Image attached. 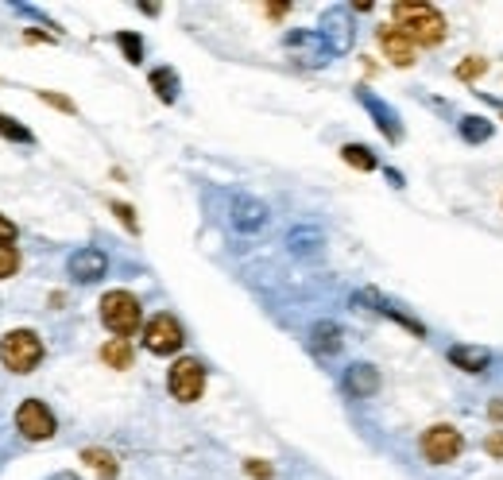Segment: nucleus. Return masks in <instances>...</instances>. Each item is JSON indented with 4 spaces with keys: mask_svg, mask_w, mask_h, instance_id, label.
<instances>
[{
    "mask_svg": "<svg viewBox=\"0 0 503 480\" xmlns=\"http://www.w3.org/2000/svg\"><path fill=\"white\" fill-rule=\"evenodd\" d=\"M341 159H345L349 167H357V170H376V155L368 152L364 144H345L341 147Z\"/></svg>",
    "mask_w": 503,
    "mask_h": 480,
    "instance_id": "21",
    "label": "nucleus"
},
{
    "mask_svg": "<svg viewBox=\"0 0 503 480\" xmlns=\"http://www.w3.org/2000/svg\"><path fill=\"white\" fill-rule=\"evenodd\" d=\"M108 209L120 217V225H125L128 232H140V221H136V209H132L128 202H108Z\"/></svg>",
    "mask_w": 503,
    "mask_h": 480,
    "instance_id": "25",
    "label": "nucleus"
},
{
    "mask_svg": "<svg viewBox=\"0 0 503 480\" xmlns=\"http://www.w3.org/2000/svg\"><path fill=\"white\" fill-rule=\"evenodd\" d=\"M484 449L492 453V458H499V461H503V434H492V438H488V441H484Z\"/></svg>",
    "mask_w": 503,
    "mask_h": 480,
    "instance_id": "30",
    "label": "nucleus"
},
{
    "mask_svg": "<svg viewBox=\"0 0 503 480\" xmlns=\"http://www.w3.org/2000/svg\"><path fill=\"white\" fill-rule=\"evenodd\" d=\"M117 47H120V51H125V58H128V63H143V39H140V35L120 31V35H117Z\"/></svg>",
    "mask_w": 503,
    "mask_h": 480,
    "instance_id": "24",
    "label": "nucleus"
},
{
    "mask_svg": "<svg viewBox=\"0 0 503 480\" xmlns=\"http://www.w3.org/2000/svg\"><path fill=\"white\" fill-rule=\"evenodd\" d=\"M101 361L108 368H128L132 364V345L125 337H113V341H105L101 345Z\"/></svg>",
    "mask_w": 503,
    "mask_h": 480,
    "instance_id": "20",
    "label": "nucleus"
},
{
    "mask_svg": "<svg viewBox=\"0 0 503 480\" xmlns=\"http://www.w3.org/2000/svg\"><path fill=\"white\" fill-rule=\"evenodd\" d=\"M376 39H379V51H384L395 66L407 70V66L414 63V43H411L399 28H391V23H387V28H379V31H376Z\"/></svg>",
    "mask_w": 503,
    "mask_h": 480,
    "instance_id": "13",
    "label": "nucleus"
},
{
    "mask_svg": "<svg viewBox=\"0 0 503 480\" xmlns=\"http://www.w3.org/2000/svg\"><path fill=\"white\" fill-rule=\"evenodd\" d=\"M322 244H325V237H322V229H314V225H302V229H294L287 237L291 256H314Z\"/></svg>",
    "mask_w": 503,
    "mask_h": 480,
    "instance_id": "17",
    "label": "nucleus"
},
{
    "mask_svg": "<svg viewBox=\"0 0 503 480\" xmlns=\"http://www.w3.org/2000/svg\"><path fill=\"white\" fill-rule=\"evenodd\" d=\"M182 326H178V318L175 314H155L152 322L143 326V349L147 353H155V356H170V353H178L182 349Z\"/></svg>",
    "mask_w": 503,
    "mask_h": 480,
    "instance_id": "7",
    "label": "nucleus"
},
{
    "mask_svg": "<svg viewBox=\"0 0 503 480\" xmlns=\"http://www.w3.org/2000/svg\"><path fill=\"white\" fill-rule=\"evenodd\" d=\"M391 16H395V28L414 47H438L446 39V16L434 4H426V0H403V4L391 8Z\"/></svg>",
    "mask_w": 503,
    "mask_h": 480,
    "instance_id": "1",
    "label": "nucleus"
},
{
    "mask_svg": "<svg viewBox=\"0 0 503 480\" xmlns=\"http://www.w3.org/2000/svg\"><path fill=\"white\" fill-rule=\"evenodd\" d=\"M492 418H503V403H492Z\"/></svg>",
    "mask_w": 503,
    "mask_h": 480,
    "instance_id": "34",
    "label": "nucleus"
},
{
    "mask_svg": "<svg viewBox=\"0 0 503 480\" xmlns=\"http://www.w3.org/2000/svg\"><path fill=\"white\" fill-rule=\"evenodd\" d=\"M16 237H20V229L12 225V221H8L4 214H0V244H12V240H16Z\"/></svg>",
    "mask_w": 503,
    "mask_h": 480,
    "instance_id": "28",
    "label": "nucleus"
},
{
    "mask_svg": "<svg viewBox=\"0 0 503 480\" xmlns=\"http://www.w3.org/2000/svg\"><path fill=\"white\" fill-rule=\"evenodd\" d=\"M51 480H82V476H74V473H55Z\"/></svg>",
    "mask_w": 503,
    "mask_h": 480,
    "instance_id": "33",
    "label": "nucleus"
},
{
    "mask_svg": "<svg viewBox=\"0 0 503 480\" xmlns=\"http://www.w3.org/2000/svg\"><path fill=\"white\" fill-rule=\"evenodd\" d=\"M16 272H20V256H16V249L0 244V279H12Z\"/></svg>",
    "mask_w": 503,
    "mask_h": 480,
    "instance_id": "26",
    "label": "nucleus"
},
{
    "mask_svg": "<svg viewBox=\"0 0 503 480\" xmlns=\"http://www.w3.org/2000/svg\"><path fill=\"white\" fill-rule=\"evenodd\" d=\"M0 136H4V140H12V144H23V147H31V144H35V136H31V132L23 128L16 117H8V113H0Z\"/></svg>",
    "mask_w": 503,
    "mask_h": 480,
    "instance_id": "22",
    "label": "nucleus"
},
{
    "mask_svg": "<svg viewBox=\"0 0 503 480\" xmlns=\"http://www.w3.org/2000/svg\"><path fill=\"white\" fill-rule=\"evenodd\" d=\"M310 349L317 356H334L341 349V326L337 322H317L310 329Z\"/></svg>",
    "mask_w": 503,
    "mask_h": 480,
    "instance_id": "16",
    "label": "nucleus"
},
{
    "mask_svg": "<svg viewBox=\"0 0 503 480\" xmlns=\"http://www.w3.org/2000/svg\"><path fill=\"white\" fill-rule=\"evenodd\" d=\"M287 51H302V63H310V66H322L329 63V43L322 39V31H291L287 39H283Z\"/></svg>",
    "mask_w": 503,
    "mask_h": 480,
    "instance_id": "11",
    "label": "nucleus"
},
{
    "mask_svg": "<svg viewBox=\"0 0 503 480\" xmlns=\"http://www.w3.org/2000/svg\"><path fill=\"white\" fill-rule=\"evenodd\" d=\"M16 430L28 441H47V438H55L58 418L43 399H23L16 407Z\"/></svg>",
    "mask_w": 503,
    "mask_h": 480,
    "instance_id": "5",
    "label": "nucleus"
},
{
    "mask_svg": "<svg viewBox=\"0 0 503 480\" xmlns=\"http://www.w3.org/2000/svg\"><path fill=\"white\" fill-rule=\"evenodd\" d=\"M357 101H360V105L368 109V113H372L376 128L384 132V136H387L391 144H399V140H403V125H399V113H395V109H391L387 101H379V97H376L372 90H368V85H360V90H357Z\"/></svg>",
    "mask_w": 503,
    "mask_h": 480,
    "instance_id": "9",
    "label": "nucleus"
},
{
    "mask_svg": "<svg viewBox=\"0 0 503 480\" xmlns=\"http://www.w3.org/2000/svg\"><path fill=\"white\" fill-rule=\"evenodd\" d=\"M39 361H43V341L35 329H12V334H4V341H0V364H4L12 376L35 372Z\"/></svg>",
    "mask_w": 503,
    "mask_h": 480,
    "instance_id": "2",
    "label": "nucleus"
},
{
    "mask_svg": "<svg viewBox=\"0 0 503 480\" xmlns=\"http://www.w3.org/2000/svg\"><path fill=\"white\" fill-rule=\"evenodd\" d=\"M449 361H453V368H461V372L481 376V372H488V364H492V353L481 349V345H453Z\"/></svg>",
    "mask_w": 503,
    "mask_h": 480,
    "instance_id": "14",
    "label": "nucleus"
},
{
    "mask_svg": "<svg viewBox=\"0 0 503 480\" xmlns=\"http://www.w3.org/2000/svg\"><path fill=\"white\" fill-rule=\"evenodd\" d=\"M47 105H55V109H63V113H74V101H66V97H58V93H39Z\"/></svg>",
    "mask_w": 503,
    "mask_h": 480,
    "instance_id": "29",
    "label": "nucleus"
},
{
    "mask_svg": "<svg viewBox=\"0 0 503 480\" xmlns=\"http://www.w3.org/2000/svg\"><path fill=\"white\" fill-rule=\"evenodd\" d=\"M147 82H152V90H155V97L163 105H175L178 101V74L170 70V66L152 70V78H147Z\"/></svg>",
    "mask_w": 503,
    "mask_h": 480,
    "instance_id": "18",
    "label": "nucleus"
},
{
    "mask_svg": "<svg viewBox=\"0 0 503 480\" xmlns=\"http://www.w3.org/2000/svg\"><path fill=\"white\" fill-rule=\"evenodd\" d=\"M345 391L352 399H368L379 391V372L372 364H349L345 368Z\"/></svg>",
    "mask_w": 503,
    "mask_h": 480,
    "instance_id": "15",
    "label": "nucleus"
},
{
    "mask_svg": "<svg viewBox=\"0 0 503 480\" xmlns=\"http://www.w3.org/2000/svg\"><path fill=\"white\" fill-rule=\"evenodd\" d=\"M461 136L469 144H484V140H492V125L481 120V117H464L461 120Z\"/></svg>",
    "mask_w": 503,
    "mask_h": 480,
    "instance_id": "23",
    "label": "nucleus"
},
{
    "mask_svg": "<svg viewBox=\"0 0 503 480\" xmlns=\"http://www.w3.org/2000/svg\"><path fill=\"white\" fill-rule=\"evenodd\" d=\"M322 39L329 43L334 55H345L352 47V28H349V12L345 8H329L322 16Z\"/></svg>",
    "mask_w": 503,
    "mask_h": 480,
    "instance_id": "12",
    "label": "nucleus"
},
{
    "mask_svg": "<svg viewBox=\"0 0 503 480\" xmlns=\"http://www.w3.org/2000/svg\"><path fill=\"white\" fill-rule=\"evenodd\" d=\"M232 229L244 232V237H256L264 225H267V205L260 198H252V194H237V202H232Z\"/></svg>",
    "mask_w": 503,
    "mask_h": 480,
    "instance_id": "8",
    "label": "nucleus"
},
{
    "mask_svg": "<svg viewBox=\"0 0 503 480\" xmlns=\"http://www.w3.org/2000/svg\"><path fill=\"white\" fill-rule=\"evenodd\" d=\"M101 322H105L108 334H117V337L128 341L140 329V322H143L140 299L132 291H108L101 299Z\"/></svg>",
    "mask_w": 503,
    "mask_h": 480,
    "instance_id": "3",
    "label": "nucleus"
},
{
    "mask_svg": "<svg viewBox=\"0 0 503 480\" xmlns=\"http://www.w3.org/2000/svg\"><path fill=\"white\" fill-rule=\"evenodd\" d=\"M264 12H267V16H275V20H279V16H287V12H291V4H267Z\"/></svg>",
    "mask_w": 503,
    "mask_h": 480,
    "instance_id": "32",
    "label": "nucleus"
},
{
    "mask_svg": "<svg viewBox=\"0 0 503 480\" xmlns=\"http://www.w3.org/2000/svg\"><path fill=\"white\" fill-rule=\"evenodd\" d=\"M167 388L178 403H198L205 391V364L194 361V356H182V361L170 364L167 372Z\"/></svg>",
    "mask_w": 503,
    "mask_h": 480,
    "instance_id": "4",
    "label": "nucleus"
},
{
    "mask_svg": "<svg viewBox=\"0 0 503 480\" xmlns=\"http://www.w3.org/2000/svg\"><path fill=\"white\" fill-rule=\"evenodd\" d=\"M484 70H488V58H476V55H473L469 63L457 66V78H461V82H473V78H481Z\"/></svg>",
    "mask_w": 503,
    "mask_h": 480,
    "instance_id": "27",
    "label": "nucleus"
},
{
    "mask_svg": "<svg viewBox=\"0 0 503 480\" xmlns=\"http://www.w3.org/2000/svg\"><path fill=\"white\" fill-rule=\"evenodd\" d=\"M82 461L90 465V469L97 473V476H105V480H113L117 473H120V461L113 458L108 449H97V446H90V449H82Z\"/></svg>",
    "mask_w": 503,
    "mask_h": 480,
    "instance_id": "19",
    "label": "nucleus"
},
{
    "mask_svg": "<svg viewBox=\"0 0 503 480\" xmlns=\"http://www.w3.org/2000/svg\"><path fill=\"white\" fill-rule=\"evenodd\" d=\"M66 272L78 283H97L101 275H108V256L101 249H78L66 260Z\"/></svg>",
    "mask_w": 503,
    "mask_h": 480,
    "instance_id": "10",
    "label": "nucleus"
},
{
    "mask_svg": "<svg viewBox=\"0 0 503 480\" xmlns=\"http://www.w3.org/2000/svg\"><path fill=\"white\" fill-rule=\"evenodd\" d=\"M248 473H252V476H260V480H267V476H272V465H264V461H248Z\"/></svg>",
    "mask_w": 503,
    "mask_h": 480,
    "instance_id": "31",
    "label": "nucleus"
},
{
    "mask_svg": "<svg viewBox=\"0 0 503 480\" xmlns=\"http://www.w3.org/2000/svg\"><path fill=\"white\" fill-rule=\"evenodd\" d=\"M461 449H464V438H461V430L449 426V423H438V426H430L422 434V453H426V461H430V465L457 461Z\"/></svg>",
    "mask_w": 503,
    "mask_h": 480,
    "instance_id": "6",
    "label": "nucleus"
}]
</instances>
